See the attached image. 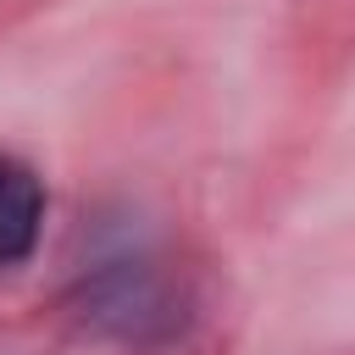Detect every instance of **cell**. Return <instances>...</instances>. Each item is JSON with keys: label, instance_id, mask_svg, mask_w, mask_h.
<instances>
[{"label": "cell", "instance_id": "obj_1", "mask_svg": "<svg viewBox=\"0 0 355 355\" xmlns=\"http://www.w3.org/2000/svg\"><path fill=\"white\" fill-rule=\"evenodd\" d=\"M39 227H44V189H39V178L22 161L0 155V272L33 255Z\"/></svg>", "mask_w": 355, "mask_h": 355}]
</instances>
